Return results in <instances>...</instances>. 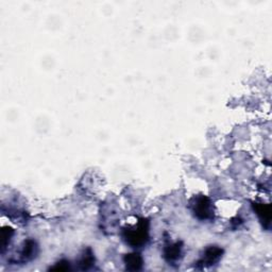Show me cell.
Wrapping results in <instances>:
<instances>
[{"instance_id": "4", "label": "cell", "mask_w": 272, "mask_h": 272, "mask_svg": "<svg viewBox=\"0 0 272 272\" xmlns=\"http://www.w3.org/2000/svg\"><path fill=\"white\" fill-rule=\"evenodd\" d=\"M38 254H39V246H38L37 241L29 238V239L23 241V244L21 246L18 262L28 263L37 257Z\"/></svg>"}, {"instance_id": "5", "label": "cell", "mask_w": 272, "mask_h": 272, "mask_svg": "<svg viewBox=\"0 0 272 272\" xmlns=\"http://www.w3.org/2000/svg\"><path fill=\"white\" fill-rule=\"evenodd\" d=\"M183 245L181 241H176L173 244H167L164 248V257L169 264L178 262L182 256Z\"/></svg>"}, {"instance_id": "1", "label": "cell", "mask_w": 272, "mask_h": 272, "mask_svg": "<svg viewBox=\"0 0 272 272\" xmlns=\"http://www.w3.org/2000/svg\"><path fill=\"white\" fill-rule=\"evenodd\" d=\"M149 221L141 218L135 226L128 227L123 230V238L127 245L132 248L143 247L149 240Z\"/></svg>"}, {"instance_id": "9", "label": "cell", "mask_w": 272, "mask_h": 272, "mask_svg": "<svg viewBox=\"0 0 272 272\" xmlns=\"http://www.w3.org/2000/svg\"><path fill=\"white\" fill-rule=\"evenodd\" d=\"M14 235V230L12 228H4L2 231V252L4 253L6 248L10 244L12 237Z\"/></svg>"}, {"instance_id": "6", "label": "cell", "mask_w": 272, "mask_h": 272, "mask_svg": "<svg viewBox=\"0 0 272 272\" xmlns=\"http://www.w3.org/2000/svg\"><path fill=\"white\" fill-rule=\"evenodd\" d=\"M253 209L256 213V215L258 216L259 220L263 223V226L267 229H269L270 223H271V206L269 204H264V203H254L253 204Z\"/></svg>"}, {"instance_id": "2", "label": "cell", "mask_w": 272, "mask_h": 272, "mask_svg": "<svg viewBox=\"0 0 272 272\" xmlns=\"http://www.w3.org/2000/svg\"><path fill=\"white\" fill-rule=\"evenodd\" d=\"M191 207L194 216L201 221L211 219L214 215L210 199L203 195L194 197L191 201Z\"/></svg>"}, {"instance_id": "3", "label": "cell", "mask_w": 272, "mask_h": 272, "mask_svg": "<svg viewBox=\"0 0 272 272\" xmlns=\"http://www.w3.org/2000/svg\"><path fill=\"white\" fill-rule=\"evenodd\" d=\"M223 255V249L218 246H208L203 252L202 257L197 263L202 267H209L216 265Z\"/></svg>"}, {"instance_id": "7", "label": "cell", "mask_w": 272, "mask_h": 272, "mask_svg": "<svg viewBox=\"0 0 272 272\" xmlns=\"http://www.w3.org/2000/svg\"><path fill=\"white\" fill-rule=\"evenodd\" d=\"M126 269L129 271H138L144 266V259L139 253L133 252L126 254L124 257Z\"/></svg>"}, {"instance_id": "8", "label": "cell", "mask_w": 272, "mask_h": 272, "mask_svg": "<svg viewBox=\"0 0 272 272\" xmlns=\"http://www.w3.org/2000/svg\"><path fill=\"white\" fill-rule=\"evenodd\" d=\"M78 267L80 270H88L90 269L94 264H95V256H94V252L90 249V248H86V249L83 250L82 252L81 256L78 259Z\"/></svg>"}, {"instance_id": "10", "label": "cell", "mask_w": 272, "mask_h": 272, "mask_svg": "<svg viewBox=\"0 0 272 272\" xmlns=\"http://www.w3.org/2000/svg\"><path fill=\"white\" fill-rule=\"evenodd\" d=\"M70 269H72V265L66 259H61V261L56 262L54 266L49 268L50 271H67Z\"/></svg>"}]
</instances>
